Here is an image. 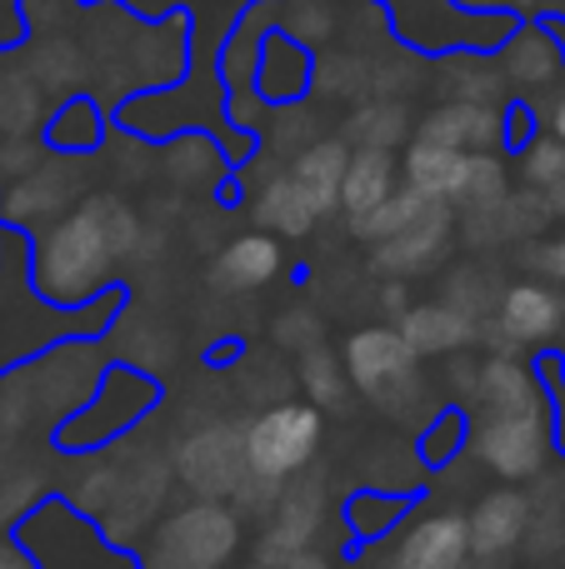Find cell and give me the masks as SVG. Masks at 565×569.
I'll use <instances>...</instances> for the list:
<instances>
[{"label": "cell", "mask_w": 565, "mask_h": 569, "mask_svg": "<svg viewBox=\"0 0 565 569\" xmlns=\"http://www.w3.org/2000/svg\"><path fill=\"white\" fill-rule=\"evenodd\" d=\"M146 220L116 190H96L60 220L30 236V284L56 310H96L120 290L126 266L140 260Z\"/></svg>", "instance_id": "obj_1"}, {"label": "cell", "mask_w": 565, "mask_h": 569, "mask_svg": "<svg viewBox=\"0 0 565 569\" xmlns=\"http://www.w3.org/2000/svg\"><path fill=\"white\" fill-rule=\"evenodd\" d=\"M56 495L76 505L86 520H96L116 545L136 550L160 525V515L170 510V495H176L170 445L150 440V430H136L106 450L66 455Z\"/></svg>", "instance_id": "obj_2"}, {"label": "cell", "mask_w": 565, "mask_h": 569, "mask_svg": "<svg viewBox=\"0 0 565 569\" xmlns=\"http://www.w3.org/2000/svg\"><path fill=\"white\" fill-rule=\"evenodd\" d=\"M120 300L126 295L96 305V310H56L30 284V236L0 226V375L36 360L40 350L70 340V335H100Z\"/></svg>", "instance_id": "obj_3"}, {"label": "cell", "mask_w": 565, "mask_h": 569, "mask_svg": "<svg viewBox=\"0 0 565 569\" xmlns=\"http://www.w3.org/2000/svg\"><path fill=\"white\" fill-rule=\"evenodd\" d=\"M250 540V520L230 500H190L170 505L160 525L136 545L140 569H236Z\"/></svg>", "instance_id": "obj_4"}, {"label": "cell", "mask_w": 565, "mask_h": 569, "mask_svg": "<svg viewBox=\"0 0 565 569\" xmlns=\"http://www.w3.org/2000/svg\"><path fill=\"white\" fill-rule=\"evenodd\" d=\"M340 360L350 370V385L366 405H376L390 420H406L420 405L430 400L426 370H420V355L410 350V340L400 335L396 320L380 325H360L340 340Z\"/></svg>", "instance_id": "obj_5"}, {"label": "cell", "mask_w": 565, "mask_h": 569, "mask_svg": "<svg viewBox=\"0 0 565 569\" xmlns=\"http://www.w3.org/2000/svg\"><path fill=\"white\" fill-rule=\"evenodd\" d=\"M160 380L136 365L110 360L100 390L90 395V405L80 415H70L66 425L56 430V450L60 455H86V450H106V445L126 440V435L146 430L150 420L160 415Z\"/></svg>", "instance_id": "obj_6"}, {"label": "cell", "mask_w": 565, "mask_h": 569, "mask_svg": "<svg viewBox=\"0 0 565 569\" xmlns=\"http://www.w3.org/2000/svg\"><path fill=\"white\" fill-rule=\"evenodd\" d=\"M470 445L466 455L500 485H531L556 460V420L551 410H486L466 415Z\"/></svg>", "instance_id": "obj_7"}, {"label": "cell", "mask_w": 565, "mask_h": 569, "mask_svg": "<svg viewBox=\"0 0 565 569\" xmlns=\"http://www.w3.org/2000/svg\"><path fill=\"white\" fill-rule=\"evenodd\" d=\"M16 535L36 569H140L130 545H116L96 520H86L60 495H50L36 515H26Z\"/></svg>", "instance_id": "obj_8"}, {"label": "cell", "mask_w": 565, "mask_h": 569, "mask_svg": "<svg viewBox=\"0 0 565 569\" xmlns=\"http://www.w3.org/2000/svg\"><path fill=\"white\" fill-rule=\"evenodd\" d=\"M170 465H176V485L200 500H236L250 480L246 460V420L230 415H206V420L186 425L170 440Z\"/></svg>", "instance_id": "obj_9"}, {"label": "cell", "mask_w": 565, "mask_h": 569, "mask_svg": "<svg viewBox=\"0 0 565 569\" xmlns=\"http://www.w3.org/2000/svg\"><path fill=\"white\" fill-rule=\"evenodd\" d=\"M320 445H326V415L310 400L266 405L246 420V460L256 480L290 485L316 470Z\"/></svg>", "instance_id": "obj_10"}, {"label": "cell", "mask_w": 565, "mask_h": 569, "mask_svg": "<svg viewBox=\"0 0 565 569\" xmlns=\"http://www.w3.org/2000/svg\"><path fill=\"white\" fill-rule=\"evenodd\" d=\"M561 335H565V295L561 284L541 276L511 280L496 315L480 325V345L490 355H536L551 350Z\"/></svg>", "instance_id": "obj_11"}, {"label": "cell", "mask_w": 565, "mask_h": 569, "mask_svg": "<svg viewBox=\"0 0 565 569\" xmlns=\"http://www.w3.org/2000/svg\"><path fill=\"white\" fill-rule=\"evenodd\" d=\"M80 160L86 156H56L50 150L30 176L0 186V226L20 230V236H36L40 226L76 210L86 200V170H80Z\"/></svg>", "instance_id": "obj_12"}, {"label": "cell", "mask_w": 565, "mask_h": 569, "mask_svg": "<svg viewBox=\"0 0 565 569\" xmlns=\"http://www.w3.org/2000/svg\"><path fill=\"white\" fill-rule=\"evenodd\" d=\"M326 530V475H300L286 485V495L276 500V510L260 520L256 560L266 569H290L296 560L316 555V540Z\"/></svg>", "instance_id": "obj_13"}, {"label": "cell", "mask_w": 565, "mask_h": 569, "mask_svg": "<svg viewBox=\"0 0 565 569\" xmlns=\"http://www.w3.org/2000/svg\"><path fill=\"white\" fill-rule=\"evenodd\" d=\"M66 455L56 440H20L0 445V535H16L26 515H36L60 490Z\"/></svg>", "instance_id": "obj_14"}, {"label": "cell", "mask_w": 565, "mask_h": 569, "mask_svg": "<svg viewBox=\"0 0 565 569\" xmlns=\"http://www.w3.org/2000/svg\"><path fill=\"white\" fill-rule=\"evenodd\" d=\"M470 555V525L460 510H426L410 515L396 530V540L386 545L370 569H466Z\"/></svg>", "instance_id": "obj_15"}, {"label": "cell", "mask_w": 565, "mask_h": 569, "mask_svg": "<svg viewBox=\"0 0 565 569\" xmlns=\"http://www.w3.org/2000/svg\"><path fill=\"white\" fill-rule=\"evenodd\" d=\"M450 246H456V206L436 200L416 226H406L400 236L370 246V270L386 280H416V276H430V270L446 266Z\"/></svg>", "instance_id": "obj_16"}, {"label": "cell", "mask_w": 565, "mask_h": 569, "mask_svg": "<svg viewBox=\"0 0 565 569\" xmlns=\"http://www.w3.org/2000/svg\"><path fill=\"white\" fill-rule=\"evenodd\" d=\"M100 340H106L110 360L136 365V370L156 375V380H160L166 370H176V360H180V335H176V325L160 320L156 310H140V305H126V300L110 310V320H106V330H100Z\"/></svg>", "instance_id": "obj_17"}, {"label": "cell", "mask_w": 565, "mask_h": 569, "mask_svg": "<svg viewBox=\"0 0 565 569\" xmlns=\"http://www.w3.org/2000/svg\"><path fill=\"white\" fill-rule=\"evenodd\" d=\"M466 525H470V555H476V560L496 565V560H506V555H516L531 530L526 485H496V490H486L466 510Z\"/></svg>", "instance_id": "obj_18"}, {"label": "cell", "mask_w": 565, "mask_h": 569, "mask_svg": "<svg viewBox=\"0 0 565 569\" xmlns=\"http://www.w3.org/2000/svg\"><path fill=\"white\" fill-rule=\"evenodd\" d=\"M416 136L436 140V146H450V150H466V156H480V150H506L511 146V120H506V106L440 100L436 110L420 116Z\"/></svg>", "instance_id": "obj_19"}, {"label": "cell", "mask_w": 565, "mask_h": 569, "mask_svg": "<svg viewBox=\"0 0 565 569\" xmlns=\"http://www.w3.org/2000/svg\"><path fill=\"white\" fill-rule=\"evenodd\" d=\"M496 60L511 76V90L541 100L565 80V36L561 26H516V36L496 50Z\"/></svg>", "instance_id": "obj_20"}, {"label": "cell", "mask_w": 565, "mask_h": 569, "mask_svg": "<svg viewBox=\"0 0 565 569\" xmlns=\"http://www.w3.org/2000/svg\"><path fill=\"white\" fill-rule=\"evenodd\" d=\"M250 220H256V230H270L276 240H306L326 220V210L290 176V166H280V170H266L256 180V190H250Z\"/></svg>", "instance_id": "obj_21"}, {"label": "cell", "mask_w": 565, "mask_h": 569, "mask_svg": "<svg viewBox=\"0 0 565 569\" xmlns=\"http://www.w3.org/2000/svg\"><path fill=\"white\" fill-rule=\"evenodd\" d=\"M286 270V250L270 230H246V236H230L226 246L210 260V284L220 295H260L266 284L280 280Z\"/></svg>", "instance_id": "obj_22"}, {"label": "cell", "mask_w": 565, "mask_h": 569, "mask_svg": "<svg viewBox=\"0 0 565 569\" xmlns=\"http://www.w3.org/2000/svg\"><path fill=\"white\" fill-rule=\"evenodd\" d=\"M396 325L420 360H456V355L480 345V325L450 300H440V295L436 300H416Z\"/></svg>", "instance_id": "obj_23"}, {"label": "cell", "mask_w": 565, "mask_h": 569, "mask_svg": "<svg viewBox=\"0 0 565 569\" xmlns=\"http://www.w3.org/2000/svg\"><path fill=\"white\" fill-rule=\"evenodd\" d=\"M310 86H316V50H306L276 26L256 60V96L266 106H300Z\"/></svg>", "instance_id": "obj_24"}, {"label": "cell", "mask_w": 565, "mask_h": 569, "mask_svg": "<svg viewBox=\"0 0 565 569\" xmlns=\"http://www.w3.org/2000/svg\"><path fill=\"white\" fill-rule=\"evenodd\" d=\"M156 166L166 170V180L176 190H216L220 180L230 176V166H236V156H230L226 146H220L210 130H176V136H166V146H160Z\"/></svg>", "instance_id": "obj_25"}, {"label": "cell", "mask_w": 565, "mask_h": 569, "mask_svg": "<svg viewBox=\"0 0 565 569\" xmlns=\"http://www.w3.org/2000/svg\"><path fill=\"white\" fill-rule=\"evenodd\" d=\"M26 70L40 80V90H46L50 100H70L86 90L90 56L66 30H36V36L26 40Z\"/></svg>", "instance_id": "obj_26"}, {"label": "cell", "mask_w": 565, "mask_h": 569, "mask_svg": "<svg viewBox=\"0 0 565 569\" xmlns=\"http://www.w3.org/2000/svg\"><path fill=\"white\" fill-rule=\"evenodd\" d=\"M396 190H400L396 150H356L346 170V186H340V216H346V226H360L366 216H376Z\"/></svg>", "instance_id": "obj_27"}, {"label": "cell", "mask_w": 565, "mask_h": 569, "mask_svg": "<svg viewBox=\"0 0 565 569\" xmlns=\"http://www.w3.org/2000/svg\"><path fill=\"white\" fill-rule=\"evenodd\" d=\"M466 166H470L466 150L436 146V140H420V136L400 150V180H406L410 190H420V196H430V200H446V206L460 200Z\"/></svg>", "instance_id": "obj_28"}, {"label": "cell", "mask_w": 565, "mask_h": 569, "mask_svg": "<svg viewBox=\"0 0 565 569\" xmlns=\"http://www.w3.org/2000/svg\"><path fill=\"white\" fill-rule=\"evenodd\" d=\"M350 156H356V146H350L346 136H316L300 156H290V176L310 190V200H316L326 216L340 210V186H346Z\"/></svg>", "instance_id": "obj_29"}, {"label": "cell", "mask_w": 565, "mask_h": 569, "mask_svg": "<svg viewBox=\"0 0 565 569\" xmlns=\"http://www.w3.org/2000/svg\"><path fill=\"white\" fill-rule=\"evenodd\" d=\"M106 136H110V116L96 96H86V90L70 100H56L46 130H40V140H46L56 156H90V150L106 146Z\"/></svg>", "instance_id": "obj_30"}, {"label": "cell", "mask_w": 565, "mask_h": 569, "mask_svg": "<svg viewBox=\"0 0 565 569\" xmlns=\"http://www.w3.org/2000/svg\"><path fill=\"white\" fill-rule=\"evenodd\" d=\"M340 136H346L356 150H406L410 140H416V130H410V106L406 100L366 96L346 110Z\"/></svg>", "instance_id": "obj_31"}, {"label": "cell", "mask_w": 565, "mask_h": 569, "mask_svg": "<svg viewBox=\"0 0 565 569\" xmlns=\"http://www.w3.org/2000/svg\"><path fill=\"white\" fill-rule=\"evenodd\" d=\"M410 520V495L400 490H376V485H356L346 495V540L356 550L380 545Z\"/></svg>", "instance_id": "obj_32"}, {"label": "cell", "mask_w": 565, "mask_h": 569, "mask_svg": "<svg viewBox=\"0 0 565 569\" xmlns=\"http://www.w3.org/2000/svg\"><path fill=\"white\" fill-rule=\"evenodd\" d=\"M446 66V100H476V106H511V76L500 70L496 50H450Z\"/></svg>", "instance_id": "obj_33"}, {"label": "cell", "mask_w": 565, "mask_h": 569, "mask_svg": "<svg viewBox=\"0 0 565 569\" xmlns=\"http://www.w3.org/2000/svg\"><path fill=\"white\" fill-rule=\"evenodd\" d=\"M296 390H300V400H310L320 415H340L350 405V395H356V385H350V370H346V360H340V350L320 345V350L296 360Z\"/></svg>", "instance_id": "obj_34"}, {"label": "cell", "mask_w": 565, "mask_h": 569, "mask_svg": "<svg viewBox=\"0 0 565 569\" xmlns=\"http://www.w3.org/2000/svg\"><path fill=\"white\" fill-rule=\"evenodd\" d=\"M46 90L26 66H0V136H40L50 120Z\"/></svg>", "instance_id": "obj_35"}, {"label": "cell", "mask_w": 565, "mask_h": 569, "mask_svg": "<svg viewBox=\"0 0 565 569\" xmlns=\"http://www.w3.org/2000/svg\"><path fill=\"white\" fill-rule=\"evenodd\" d=\"M506 284L511 280H500L496 266H486V260H466V266L446 270V280H440V300H450L456 310H466L476 325H486L490 315H496Z\"/></svg>", "instance_id": "obj_36"}, {"label": "cell", "mask_w": 565, "mask_h": 569, "mask_svg": "<svg viewBox=\"0 0 565 569\" xmlns=\"http://www.w3.org/2000/svg\"><path fill=\"white\" fill-rule=\"evenodd\" d=\"M316 96L326 100H366L370 96V60L360 56V50H320L316 56Z\"/></svg>", "instance_id": "obj_37"}, {"label": "cell", "mask_w": 565, "mask_h": 569, "mask_svg": "<svg viewBox=\"0 0 565 569\" xmlns=\"http://www.w3.org/2000/svg\"><path fill=\"white\" fill-rule=\"evenodd\" d=\"M290 385H296V370H286V360H276V355H246L236 365V395L256 410L290 400Z\"/></svg>", "instance_id": "obj_38"}, {"label": "cell", "mask_w": 565, "mask_h": 569, "mask_svg": "<svg viewBox=\"0 0 565 569\" xmlns=\"http://www.w3.org/2000/svg\"><path fill=\"white\" fill-rule=\"evenodd\" d=\"M280 30L320 56L340 30V10L336 0H280Z\"/></svg>", "instance_id": "obj_39"}, {"label": "cell", "mask_w": 565, "mask_h": 569, "mask_svg": "<svg viewBox=\"0 0 565 569\" xmlns=\"http://www.w3.org/2000/svg\"><path fill=\"white\" fill-rule=\"evenodd\" d=\"M430 206H436V200H430V196H420V190H410L406 180H400V190H396V196H390L386 206L376 210V216H366V220H360V226H350V236H356V240H366V246H380V240L400 236V230H406V226H416V220L426 216Z\"/></svg>", "instance_id": "obj_40"}, {"label": "cell", "mask_w": 565, "mask_h": 569, "mask_svg": "<svg viewBox=\"0 0 565 569\" xmlns=\"http://www.w3.org/2000/svg\"><path fill=\"white\" fill-rule=\"evenodd\" d=\"M466 445H470V420L460 405L440 410L436 420H426V430L416 435V450H420V460H426V470H446L456 455H466Z\"/></svg>", "instance_id": "obj_41"}, {"label": "cell", "mask_w": 565, "mask_h": 569, "mask_svg": "<svg viewBox=\"0 0 565 569\" xmlns=\"http://www.w3.org/2000/svg\"><path fill=\"white\" fill-rule=\"evenodd\" d=\"M551 226H556V210H551V196L546 190H511L506 196V236L511 246H531V240L551 236Z\"/></svg>", "instance_id": "obj_42"}, {"label": "cell", "mask_w": 565, "mask_h": 569, "mask_svg": "<svg viewBox=\"0 0 565 569\" xmlns=\"http://www.w3.org/2000/svg\"><path fill=\"white\" fill-rule=\"evenodd\" d=\"M511 196V170L500 160V150H480L466 166V186H460L456 210H476V206H500Z\"/></svg>", "instance_id": "obj_43"}, {"label": "cell", "mask_w": 565, "mask_h": 569, "mask_svg": "<svg viewBox=\"0 0 565 569\" xmlns=\"http://www.w3.org/2000/svg\"><path fill=\"white\" fill-rule=\"evenodd\" d=\"M270 345H276L280 355H310L326 345V320H320L310 305H286V310L270 320Z\"/></svg>", "instance_id": "obj_44"}, {"label": "cell", "mask_w": 565, "mask_h": 569, "mask_svg": "<svg viewBox=\"0 0 565 569\" xmlns=\"http://www.w3.org/2000/svg\"><path fill=\"white\" fill-rule=\"evenodd\" d=\"M516 170H521V186H531V190L561 186V176H565V140L536 130V136L516 150Z\"/></svg>", "instance_id": "obj_45"}, {"label": "cell", "mask_w": 565, "mask_h": 569, "mask_svg": "<svg viewBox=\"0 0 565 569\" xmlns=\"http://www.w3.org/2000/svg\"><path fill=\"white\" fill-rule=\"evenodd\" d=\"M400 450H406V445H376L366 460V485H376V490H400V495L416 490L430 470H426V460H420V450H410L406 460L396 465Z\"/></svg>", "instance_id": "obj_46"}, {"label": "cell", "mask_w": 565, "mask_h": 569, "mask_svg": "<svg viewBox=\"0 0 565 569\" xmlns=\"http://www.w3.org/2000/svg\"><path fill=\"white\" fill-rule=\"evenodd\" d=\"M521 550L536 555V560H551V555L565 550V495H561V485L546 490V500H531V530H526V545H521Z\"/></svg>", "instance_id": "obj_47"}, {"label": "cell", "mask_w": 565, "mask_h": 569, "mask_svg": "<svg viewBox=\"0 0 565 569\" xmlns=\"http://www.w3.org/2000/svg\"><path fill=\"white\" fill-rule=\"evenodd\" d=\"M46 156H50V146L40 136H0V186L30 176Z\"/></svg>", "instance_id": "obj_48"}, {"label": "cell", "mask_w": 565, "mask_h": 569, "mask_svg": "<svg viewBox=\"0 0 565 569\" xmlns=\"http://www.w3.org/2000/svg\"><path fill=\"white\" fill-rule=\"evenodd\" d=\"M526 266H531V276H541V280H551L565 290V226L551 230V236H541V240H531Z\"/></svg>", "instance_id": "obj_49"}, {"label": "cell", "mask_w": 565, "mask_h": 569, "mask_svg": "<svg viewBox=\"0 0 565 569\" xmlns=\"http://www.w3.org/2000/svg\"><path fill=\"white\" fill-rule=\"evenodd\" d=\"M541 375H546V390H551V420H556V445L565 450V365L556 350L541 355Z\"/></svg>", "instance_id": "obj_50"}, {"label": "cell", "mask_w": 565, "mask_h": 569, "mask_svg": "<svg viewBox=\"0 0 565 569\" xmlns=\"http://www.w3.org/2000/svg\"><path fill=\"white\" fill-rule=\"evenodd\" d=\"M30 40V16H26V0H0V56Z\"/></svg>", "instance_id": "obj_51"}, {"label": "cell", "mask_w": 565, "mask_h": 569, "mask_svg": "<svg viewBox=\"0 0 565 569\" xmlns=\"http://www.w3.org/2000/svg\"><path fill=\"white\" fill-rule=\"evenodd\" d=\"M531 106H536L541 130H546V136H556V140H565V80L556 90H546L541 100H531Z\"/></svg>", "instance_id": "obj_52"}, {"label": "cell", "mask_w": 565, "mask_h": 569, "mask_svg": "<svg viewBox=\"0 0 565 569\" xmlns=\"http://www.w3.org/2000/svg\"><path fill=\"white\" fill-rule=\"evenodd\" d=\"M410 280H386L380 284V315H386V320H400V315L410 310Z\"/></svg>", "instance_id": "obj_53"}, {"label": "cell", "mask_w": 565, "mask_h": 569, "mask_svg": "<svg viewBox=\"0 0 565 569\" xmlns=\"http://www.w3.org/2000/svg\"><path fill=\"white\" fill-rule=\"evenodd\" d=\"M0 569H36L30 550L20 545V535H0Z\"/></svg>", "instance_id": "obj_54"}, {"label": "cell", "mask_w": 565, "mask_h": 569, "mask_svg": "<svg viewBox=\"0 0 565 569\" xmlns=\"http://www.w3.org/2000/svg\"><path fill=\"white\" fill-rule=\"evenodd\" d=\"M546 196H551V210H556V220H565V176H561V186L546 190Z\"/></svg>", "instance_id": "obj_55"}, {"label": "cell", "mask_w": 565, "mask_h": 569, "mask_svg": "<svg viewBox=\"0 0 565 569\" xmlns=\"http://www.w3.org/2000/svg\"><path fill=\"white\" fill-rule=\"evenodd\" d=\"M290 569H336V565H330V560H326V555H320V550H316V555H306V560H296V565H290Z\"/></svg>", "instance_id": "obj_56"}, {"label": "cell", "mask_w": 565, "mask_h": 569, "mask_svg": "<svg viewBox=\"0 0 565 569\" xmlns=\"http://www.w3.org/2000/svg\"><path fill=\"white\" fill-rule=\"evenodd\" d=\"M236 569H266V565H260V560H250V565H236Z\"/></svg>", "instance_id": "obj_57"}, {"label": "cell", "mask_w": 565, "mask_h": 569, "mask_svg": "<svg viewBox=\"0 0 565 569\" xmlns=\"http://www.w3.org/2000/svg\"><path fill=\"white\" fill-rule=\"evenodd\" d=\"M556 355H561V365H565V335H561V350Z\"/></svg>", "instance_id": "obj_58"}, {"label": "cell", "mask_w": 565, "mask_h": 569, "mask_svg": "<svg viewBox=\"0 0 565 569\" xmlns=\"http://www.w3.org/2000/svg\"><path fill=\"white\" fill-rule=\"evenodd\" d=\"M556 485H561V495H565V465H561V480Z\"/></svg>", "instance_id": "obj_59"}]
</instances>
